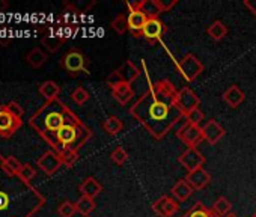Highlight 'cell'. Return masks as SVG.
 <instances>
[{
    "mask_svg": "<svg viewBox=\"0 0 256 217\" xmlns=\"http://www.w3.org/2000/svg\"><path fill=\"white\" fill-rule=\"evenodd\" d=\"M176 94L170 80L156 82L132 107L130 114L156 139H163L184 116L176 106Z\"/></svg>",
    "mask_w": 256,
    "mask_h": 217,
    "instance_id": "cell-1",
    "label": "cell"
},
{
    "mask_svg": "<svg viewBox=\"0 0 256 217\" xmlns=\"http://www.w3.org/2000/svg\"><path fill=\"white\" fill-rule=\"evenodd\" d=\"M70 108L58 98L41 106L29 120V126L52 146L53 151L60 152L62 148L56 139V133L66 124V114Z\"/></svg>",
    "mask_w": 256,
    "mask_h": 217,
    "instance_id": "cell-2",
    "label": "cell"
},
{
    "mask_svg": "<svg viewBox=\"0 0 256 217\" xmlns=\"http://www.w3.org/2000/svg\"><path fill=\"white\" fill-rule=\"evenodd\" d=\"M60 65H62L64 70L68 71L71 76H77V74H80V72L89 74V72H88V68H86L88 59L84 58V54H83L80 50H71V52H68V53L62 58Z\"/></svg>",
    "mask_w": 256,
    "mask_h": 217,
    "instance_id": "cell-3",
    "label": "cell"
},
{
    "mask_svg": "<svg viewBox=\"0 0 256 217\" xmlns=\"http://www.w3.org/2000/svg\"><path fill=\"white\" fill-rule=\"evenodd\" d=\"M23 126L22 120H17L6 106H0V138L10 139Z\"/></svg>",
    "mask_w": 256,
    "mask_h": 217,
    "instance_id": "cell-4",
    "label": "cell"
},
{
    "mask_svg": "<svg viewBox=\"0 0 256 217\" xmlns=\"http://www.w3.org/2000/svg\"><path fill=\"white\" fill-rule=\"evenodd\" d=\"M178 68H180V72H181V74L186 77V80H188V82H193L194 78H198V77L202 74V71H204L202 62H200L194 54H192V53L186 54V56L181 59Z\"/></svg>",
    "mask_w": 256,
    "mask_h": 217,
    "instance_id": "cell-5",
    "label": "cell"
},
{
    "mask_svg": "<svg viewBox=\"0 0 256 217\" xmlns=\"http://www.w3.org/2000/svg\"><path fill=\"white\" fill-rule=\"evenodd\" d=\"M176 136H178L188 148H196V146L204 140L202 127L194 126V124H188V122H186V124L178 130Z\"/></svg>",
    "mask_w": 256,
    "mask_h": 217,
    "instance_id": "cell-6",
    "label": "cell"
},
{
    "mask_svg": "<svg viewBox=\"0 0 256 217\" xmlns=\"http://www.w3.org/2000/svg\"><path fill=\"white\" fill-rule=\"evenodd\" d=\"M178 162L182 164V168L187 170V172H193V170H198L204 166L205 163V157L200 154V151L198 148H187L181 157L178 158Z\"/></svg>",
    "mask_w": 256,
    "mask_h": 217,
    "instance_id": "cell-7",
    "label": "cell"
},
{
    "mask_svg": "<svg viewBox=\"0 0 256 217\" xmlns=\"http://www.w3.org/2000/svg\"><path fill=\"white\" fill-rule=\"evenodd\" d=\"M199 102H200L199 96L190 88H182L176 94V106L184 115L193 110V108L199 107Z\"/></svg>",
    "mask_w": 256,
    "mask_h": 217,
    "instance_id": "cell-8",
    "label": "cell"
},
{
    "mask_svg": "<svg viewBox=\"0 0 256 217\" xmlns=\"http://www.w3.org/2000/svg\"><path fill=\"white\" fill-rule=\"evenodd\" d=\"M126 6L130 8V11L139 10L140 12H144L148 17V20L158 18V16L163 12L160 0H142V2H136V4H126Z\"/></svg>",
    "mask_w": 256,
    "mask_h": 217,
    "instance_id": "cell-9",
    "label": "cell"
},
{
    "mask_svg": "<svg viewBox=\"0 0 256 217\" xmlns=\"http://www.w3.org/2000/svg\"><path fill=\"white\" fill-rule=\"evenodd\" d=\"M36 164H38V168H40L44 174L53 175V174H56V172L59 170V168L62 166V160H60V157H59V154H58L56 151L50 150V151L44 152V154L38 158Z\"/></svg>",
    "mask_w": 256,
    "mask_h": 217,
    "instance_id": "cell-10",
    "label": "cell"
},
{
    "mask_svg": "<svg viewBox=\"0 0 256 217\" xmlns=\"http://www.w3.org/2000/svg\"><path fill=\"white\" fill-rule=\"evenodd\" d=\"M152 210H154V212H156L158 217H172V216H175V214L178 212L180 205H178V202H176L174 198L162 196L158 200L154 202Z\"/></svg>",
    "mask_w": 256,
    "mask_h": 217,
    "instance_id": "cell-11",
    "label": "cell"
},
{
    "mask_svg": "<svg viewBox=\"0 0 256 217\" xmlns=\"http://www.w3.org/2000/svg\"><path fill=\"white\" fill-rule=\"evenodd\" d=\"M166 32V26L158 20V18H152V20H148L144 30H142V36L150 42V44H154L157 42L158 40H162L163 34Z\"/></svg>",
    "mask_w": 256,
    "mask_h": 217,
    "instance_id": "cell-12",
    "label": "cell"
},
{
    "mask_svg": "<svg viewBox=\"0 0 256 217\" xmlns=\"http://www.w3.org/2000/svg\"><path fill=\"white\" fill-rule=\"evenodd\" d=\"M202 133H204V140H206L210 145H216V144H218V140L223 139L224 128L216 120H210L202 127Z\"/></svg>",
    "mask_w": 256,
    "mask_h": 217,
    "instance_id": "cell-13",
    "label": "cell"
},
{
    "mask_svg": "<svg viewBox=\"0 0 256 217\" xmlns=\"http://www.w3.org/2000/svg\"><path fill=\"white\" fill-rule=\"evenodd\" d=\"M186 181L190 184V187H192L193 190H202V188H205V187L210 184L211 175H210L204 168H200V169H198V170L188 172L187 176H186Z\"/></svg>",
    "mask_w": 256,
    "mask_h": 217,
    "instance_id": "cell-14",
    "label": "cell"
},
{
    "mask_svg": "<svg viewBox=\"0 0 256 217\" xmlns=\"http://www.w3.org/2000/svg\"><path fill=\"white\" fill-rule=\"evenodd\" d=\"M126 22H128V29L139 38V36H142V30L148 22V17L144 12H140L139 10H134V11H130V14L126 17Z\"/></svg>",
    "mask_w": 256,
    "mask_h": 217,
    "instance_id": "cell-15",
    "label": "cell"
},
{
    "mask_svg": "<svg viewBox=\"0 0 256 217\" xmlns=\"http://www.w3.org/2000/svg\"><path fill=\"white\" fill-rule=\"evenodd\" d=\"M116 71H118L120 80H122L124 83H128V84H132V83L140 76L139 68H138L132 60H126L125 64H122V66H119Z\"/></svg>",
    "mask_w": 256,
    "mask_h": 217,
    "instance_id": "cell-16",
    "label": "cell"
},
{
    "mask_svg": "<svg viewBox=\"0 0 256 217\" xmlns=\"http://www.w3.org/2000/svg\"><path fill=\"white\" fill-rule=\"evenodd\" d=\"M112 94H113L114 100L119 104H122V106H125L128 101H130L134 96V92H133L132 86L128 84V83H124V82L119 83V84H116V86H113L112 88Z\"/></svg>",
    "mask_w": 256,
    "mask_h": 217,
    "instance_id": "cell-17",
    "label": "cell"
},
{
    "mask_svg": "<svg viewBox=\"0 0 256 217\" xmlns=\"http://www.w3.org/2000/svg\"><path fill=\"white\" fill-rule=\"evenodd\" d=\"M244 98H246L244 92H242L236 84H232V86L228 88L226 92L223 94V101H224L229 107H232V108H236V107L244 101Z\"/></svg>",
    "mask_w": 256,
    "mask_h": 217,
    "instance_id": "cell-18",
    "label": "cell"
},
{
    "mask_svg": "<svg viewBox=\"0 0 256 217\" xmlns=\"http://www.w3.org/2000/svg\"><path fill=\"white\" fill-rule=\"evenodd\" d=\"M78 190H80L82 196H88V198L94 199V198H96V196L101 193L102 186H101L94 176H88V178L78 186Z\"/></svg>",
    "mask_w": 256,
    "mask_h": 217,
    "instance_id": "cell-19",
    "label": "cell"
},
{
    "mask_svg": "<svg viewBox=\"0 0 256 217\" xmlns=\"http://www.w3.org/2000/svg\"><path fill=\"white\" fill-rule=\"evenodd\" d=\"M193 194V188L190 187V184L184 180H178L175 182V186L172 187V196L178 200V202H184L187 200L190 196Z\"/></svg>",
    "mask_w": 256,
    "mask_h": 217,
    "instance_id": "cell-20",
    "label": "cell"
},
{
    "mask_svg": "<svg viewBox=\"0 0 256 217\" xmlns=\"http://www.w3.org/2000/svg\"><path fill=\"white\" fill-rule=\"evenodd\" d=\"M65 41H66V40H65L62 35H58V34H53V32H48V34H46V35L41 38L42 46H44L50 53H56V52L62 47V44H64Z\"/></svg>",
    "mask_w": 256,
    "mask_h": 217,
    "instance_id": "cell-21",
    "label": "cell"
},
{
    "mask_svg": "<svg viewBox=\"0 0 256 217\" xmlns=\"http://www.w3.org/2000/svg\"><path fill=\"white\" fill-rule=\"evenodd\" d=\"M38 90L46 98V101H53V100H58V96L60 94V86L53 80H47L40 84Z\"/></svg>",
    "mask_w": 256,
    "mask_h": 217,
    "instance_id": "cell-22",
    "label": "cell"
},
{
    "mask_svg": "<svg viewBox=\"0 0 256 217\" xmlns=\"http://www.w3.org/2000/svg\"><path fill=\"white\" fill-rule=\"evenodd\" d=\"M47 53L40 48V47H35L32 48L28 54H26V62L32 66V68H41L44 66V64L47 62Z\"/></svg>",
    "mask_w": 256,
    "mask_h": 217,
    "instance_id": "cell-23",
    "label": "cell"
},
{
    "mask_svg": "<svg viewBox=\"0 0 256 217\" xmlns=\"http://www.w3.org/2000/svg\"><path fill=\"white\" fill-rule=\"evenodd\" d=\"M0 162H2V169L6 175L10 176H18L23 164L20 163V160H17V157L14 156H10V157H2L0 158Z\"/></svg>",
    "mask_w": 256,
    "mask_h": 217,
    "instance_id": "cell-24",
    "label": "cell"
},
{
    "mask_svg": "<svg viewBox=\"0 0 256 217\" xmlns=\"http://www.w3.org/2000/svg\"><path fill=\"white\" fill-rule=\"evenodd\" d=\"M206 32H208V35H210L214 41H220V40H223V38L226 36L228 28H226L222 22L216 20V22H212V23L210 24V28L206 29Z\"/></svg>",
    "mask_w": 256,
    "mask_h": 217,
    "instance_id": "cell-25",
    "label": "cell"
},
{
    "mask_svg": "<svg viewBox=\"0 0 256 217\" xmlns=\"http://www.w3.org/2000/svg\"><path fill=\"white\" fill-rule=\"evenodd\" d=\"M102 128L106 130L107 134H118L119 132H122L124 128V122L118 118V116H110L102 122Z\"/></svg>",
    "mask_w": 256,
    "mask_h": 217,
    "instance_id": "cell-26",
    "label": "cell"
},
{
    "mask_svg": "<svg viewBox=\"0 0 256 217\" xmlns=\"http://www.w3.org/2000/svg\"><path fill=\"white\" fill-rule=\"evenodd\" d=\"M76 206H77V212L83 216H89L95 210V200L88 196H80V199L76 202Z\"/></svg>",
    "mask_w": 256,
    "mask_h": 217,
    "instance_id": "cell-27",
    "label": "cell"
},
{
    "mask_svg": "<svg viewBox=\"0 0 256 217\" xmlns=\"http://www.w3.org/2000/svg\"><path fill=\"white\" fill-rule=\"evenodd\" d=\"M58 154H59V157H60V160H62V164H65V166H68V168L74 166L76 162L78 160V152L74 151V150H71V148H64V150H62L60 152H58Z\"/></svg>",
    "mask_w": 256,
    "mask_h": 217,
    "instance_id": "cell-28",
    "label": "cell"
},
{
    "mask_svg": "<svg viewBox=\"0 0 256 217\" xmlns=\"http://www.w3.org/2000/svg\"><path fill=\"white\" fill-rule=\"evenodd\" d=\"M217 214H220L222 217H226L228 216V212L230 211V208H232V204L226 199V198H223V196H220L216 202H214V205L211 206Z\"/></svg>",
    "mask_w": 256,
    "mask_h": 217,
    "instance_id": "cell-29",
    "label": "cell"
},
{
    "mask_svg": "<svg viewBox=\"0 0 256 217\" xmlns=\"http://www.w3.org/2000/svg\"><path fill=\"white\" fill-rule=\"evenodd\" d=\"M77 212V206L76 204H72L71 200H64L59 206H58V214L60 217H72Z\"/></svg>",
    "mask_w": 256,
    "mask_h": 217,
    "instance_id": "cell-30",
    "label": "cell"
},
{
    "mask_svg": "<svg viewBox=\"0 0 256 217\" xmlns=\"http://www.w3.org/2000/svg\"><path fill=\"white\" fill-rule=\"evenodd\" d=\"M71 100L76 102V104H78V106H83L84 102H88L89 101V92L84 89V88H76L74 90H72V94H71Z\"/></svg>",
    "mask_w": 256,
    "mask_h": 217,
    "instance_id": "cell-31",
    "label": "cell"
},
{
    "mask_svg": "<svg viewBox=\"0 0 256 217\" xmlns=\"http://www.w3.org/2000/svg\"><path fill=\"white\" fill-rule=\"evenodd\" d=\"M184 118L187 120V122H188V124H194V126H199V124H200V122L204 121L205 115H204V112L200 110L199 107H196V108H193V110L187 112V114L184 115Z\"/></svg>",
    "mask_w": 256,
    "mask_h": 217,
    "instance_id": "cell-32",
    "label": "cell"
},
{
    "mask_svg": "<svg viewBox=\"0 0 256 217\" xmlns=\"http://www.w3.org/2000/svg\"><path fill=\"white\" fill-rule=\"evenodd\" d=\"M112 28L114 29L116 34L122 35L128 30V22H126V17L124 14H119L113 22H112Z\"/></svg>",
    "mask_w": 256,
    "mask_h": 217,
    "instance_id": "cell-33",
    "label": "cell"
},
{
    "mask_svg": "<svg viewBox=\"0 0 256 217\" xmlns=\"http://www.w3.org/2000/svg\"><path fill=\"white\" fill-rule=\"evenodd\" d=\"M110 158H112V162H113V163H116V164L122 166V164H124V163H126V160H128V152H126L122 146H118V148H114V150L112 151Z\"/></svg>",
    "mask_w": 256,
    "mask_h": 217,
    "instance_id": "cell-34",
    "label": "cell"
},
{
    "mask_svg": "<svg viewBox=\"0 0 256 217\" xmlns=\"http://www.w3.org/2000/svg\"><path fill=\"white\" fill-rule=\"evenodd\" d=\"M35 175H36V169H35L34 166H30V164H23V168H22V170H20V174H18V178H20L24 184H29V182L35 178Z\"/></svg>",
    "mask_w": 256,
    "mask_h": 217,
    "instance_id": "cell-35",
    "label": "cell"
},
{
    "mask_svg": "<svg viewBox=\"0 0 256 217\" xmlns=\"http://www.w3.org/2000/svg\"><path fill=\"white\" fill-rule=\"evenodd\" d=\"M184 217H210V210L202 202H196V205Z\"/></svg>",
    "mask_w": 256,
    "mask_h": 217,
    "instance_id": "cell-36",
    "label": "cell"
},
{
    "mask_svg": "<svg viewBox=\"0 0 256 217\" xmlns=\"http://www.w3.org/2000/svg\"><path fill=\"white\" fill-rule=\"evenodd\" d=\"M6 107H8V110L17 118V120H22L23 121V116H24V108L18 104V102H16V101H11V102H8L6 104Z\"/></svg>",
    "mask_w": 256,
    "mask_h": 217,
    "instance_id": "cell-37",
    "label": "cell"
},
{
    "mask_svg": "<svg viewBox=\"0 0 256 217\" xmlns=\"http://www.w3.org/2000/svg\"><path fill=\"white\" fill-rule=\"evenodd\" d=\"M10 204H11L10 194H8L6 192H4V190H0V211L6 210V208L10 206Z\"/></svg>",
    "mask_w": 256,
    "mask_h": 217,
    "instance_id": "cell-38",
    "label": "cell"
},
{
    "mask_svg": "<svg viewBox=\"0 0 256 217\" xmlns=\"http://www.w3.org/2000/svg\"><path fill=\"white\" fill-rule=\"evenodd\" d=\"M106 83H107V86L112 89L113 86H116V84H119V83H122V80H120V77H119V74H118V71H113L108 77H107V80H106Z\"/></svg>",
    "mask_w": 256,
    "mask_h": 217,
    "instance_id": "cell-39",
    "label": "cell"
},
{
    "mask_svg": "<svg viewBox=\"0 0 256 217\" xmlns=\"http://www.w3.org/2000/svg\"><path fill=\"white\" fill-rule=\"evenodd\" d=\"M244 6L256 17V0H244Z\"/></svg>",
    "mask_w": 256,
    "mask_h": 217,
    "instance_id": "cell-40",
    "label": "cell"
},
{
    "mask_svg": "<svg viewBox=\"0 0 256 217\" xmlns=\"http://www.w3.org/2000/svg\"><path fill=\"white\" fill-rule=\"evenodd\" d=\"M160 4H162V8H163V12H166V11H169V10H172L178 2L176 0H172V2H164V0H160Z\"/></svg>",
    "mask_w": 256,
    "mask_h": 217,
    "instance_id": "cell-41",
    "label": "cell"
},
{
    "mask_svg": "<svg viewBox=\"0 0 256 217\" xmlns=\"http://www.w3.org/2000/svg\"><path fill=\"white\" fill-rule=\"evenodd\" d=\"M10 8V4L6 2V0H0V12H4Z\"/></svg>",
    "mask_w": 256,
    "mask_h": 217,
    "instance_id": "cell-42",
    "label": "cell"
},
{
    "mask_svg": "<svg viewBox=\"0 0 256 217\" xmlns=\"http://www.w3.org/2000/svg\"><path fill=\"white\" fill-rule=\"evenodd\" d=\"M11 38H8V40H2V38H0V44H2V46H8V44H11Z\"/></svg>",
    "mask_w": 256,
    "mask_h": 217,
    "instance_id": "cell-43",
    "label": "cell"
},
{
    "mask_svg": "<svg viewBox=\"0 0 256 217\" xmlns=\"http://www.w3.org/2000/svg\"><path fill=\"white\" fill-rule=\"evenodd\" d=\"M252 217H256V211H254V214H253V216H252Z\"/></svg>",
    "mask_w": 256,
    "mask_h": 217,
    "instance_id": "cell-44",
    "label": "cell"
},
{
    "mask_svg": "<svg viewBox=\"0 0 256 217\" xmlns=\"http://www.w3.org/2000/svg\"><path fill=\"white\" fill-rule=\"evenodd\" d=\"M228 217H235V216H228Z\"/></svg>",
    "mask_w": 256,
    "mask_h": 217,
    "instance_id": "cell-45",
    "label": "cell"
}]
</instances>
